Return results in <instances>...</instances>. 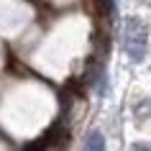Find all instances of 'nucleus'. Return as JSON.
<instances>
[{"mask_svg":"<svg viewBox=\"0 0 151 151\" xmlns=\"http://www.w3.org/2000/svg\"><path fill=\"white\" fill-rule=\"evenodd\" d=\"M85 149H105L103 133H100V131H92V133H87V136H85Z\"/></svg>","mask_w":151,"mask_h":151,"instance_id":"2","label":"nucleus"},{"mask_svg":"<svg viewBox=\"0 0 151 151\" xmlns=\"http://www.w3.org/2000/svg\"><path fill=\"white\" fill-rule=\"evenodd\" d=\"M146 44H149V31H146L143 21L131 18L126 23V51H128V56L133 62H141L146 56Z\"/></svg>","mask_w":151,"mask_h":151,"instance_id":"1","label":"nucleus"},{"mask_svg":"<svg viewBox=\"0 0 151 151\" xmlns=\"http://www.w3.org/2000/svg\"><path fill=\"white\" fill-rule=\"evenodd\" d=\"M95 3H97V8L103 10V16H108V18L115 16V0H95Z\"/></svg>","mask_w":151,"mask_h":151,"instance_id":"3","label":"nucleus"}]
</instances>
